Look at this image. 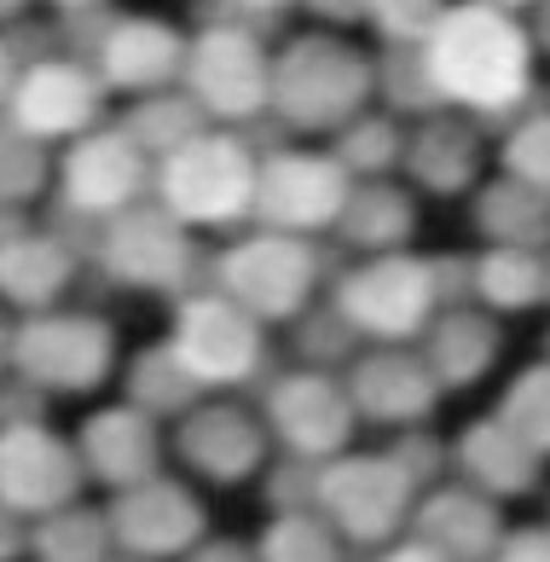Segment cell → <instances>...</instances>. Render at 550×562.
<instances>
[{
    "instance_id": "1",
    "label": "cell",
    "mask_w": 550,
    "mask_h": 562,
    "mask_svg": "<svg viewBox=\"0 0 550 562\" xmlns=\"http://www.w3.org/2000/svg\"><path fill=\"white\" fill-rule=\"evenodd\" d=\"M417 58L435 99L475 116H510L527 99V76H534V47H527L521 24L493 0L447 7L435 30L417 41Z\"/></svg>"
},
{
    "instance_id": "2",
    "label": "cell",
    "mask_w": 550,
    "mask_h": 562,
    "mask_svg": "<svg viewBox=\"0 0 550 562\" xmlns=\"http://www.w3.org/2000/svg\"><path fill=\"white\" fill-rule=\"evenodd\" d=\"M417 487L389 452H353V458H319V487H313V510L336 528V539L353 546H389L406 528Z\"/></svg>"
},
{
    "instance_id": "3",
    "label": "cell",
    "mask_w": 550,
    "mask_h": 562,
    "mask_svg": "<svg viewBox=\"0 0 550 562\" xmlns=\"http://www.w3.org/2000/svg\"><path fill=\"white\" fill-rule=\"evenodd\" d=\"M157 186L180 226H226L256 203V157L232 134H192L162 157Z\"/></svg>"
},
{
    "instance_id": "4",
    "label": "cell",
    "mask_w": 550,
    "mask_h": 562,
    "mask_svg": "<svg viewBox=\"0 0 550 562\" xmlns=\"http://www.w3.org/2000/svg\"><path fill=\"white\" fill-rule=\"evenodd\" d=\"M366 58H353L336 41H295L267 76V105H279V116L295 128H336L366 105Z\"/></svg>"
},
{
    "instance_id": "5",
    "label": "cell",
    "mask_w": 550,
    "mask_h": 562,
    "mask_svg": "<svg viewBox=\"0 0 550 562\" xmlns=\"http://www.w3.org/2000/svg\"><path fill=\"white\" fill-rule=\"evenodd\" d=\"M435 267L412 261V256H383L371 267L343 279L336 290V314L348 319L353 337H383V342H406L435 319Z\"/></svg>"
},
{
    "instance_id": "6",
    "label": "cell",
    "mask_w": 550,
    "mask_h": 562,
    "mask_svg": "<svg viewBox=\"0 0 550 562\" xmlns=\"http://www.w3.org/2000/svg\"><path fill=\"white\" fill-rule=\"evenodd\" d=\"M7 366L41 394H81L111 371V330L81 314H41L12 330Z\"/></svg>"
},
{
    "instance_id": "7",
    "label": "cell",
    "mask_w": 550,
    "mask_h": 562,
    "mask_svg": "<svg viewBox=\"0 0 550 562\" xmlns=\"http://www.w3.org/2000/svg\"><path fill=\"white\" fill-rule=\"evenodd\" d=\"M175 360L198 389H232L261 371V319L226 296H192L175 325Z\"/></svg>"
},
{
    "instance_id": "8",
    "label": "cell",
    "mask_w": 550,
    "mask_h": 562,
    "mask_svg": "<svg viewBox=\"0 0 550 562\" xmlns=\"http://www.w3.org/2000/svg\"><path fill=\"white\" fill-rule=\"evenodd\" d=\"M313 249L290 233H267L238 244L221 261V296L238 302L249 319H295L313 296Z\"/></svg>"
},
{
    "instance_id": "9",
    "label": "cell",
    "mask_w": 550,
    "mask_h": 562,
    "mask_svg": "<svg viewBox=\"0 0 550 562\" xmlns=\"http://www.w3.org/2000/svg\"><path fill=\"white\" fill-rule=\"evenodd\" d=\"M104 522H111V546L122 557L168 562V557H186L203 539V505L175 475H145V482L116 493Z\"/></svg>"
},
{
    "instance_id": "10",
    "label": "cell",
    "mask_w": 550,
    "mask_h": 562,
    "mask_svg": "<svg viewBox=\"0 0 550 562\" xmlns=\"http://www.w3.org/2000/svg\"><path fill=\"white\" fill-rule=\"evenodd\" d=\"M81 458L70 441H58L47 424H12L0 429V505L12 516H47L58 505H70L81 493Z\"/></svg>"
},
{
    "instance_id": "11",
    "label": "cell",
    "mask_w": 550,
    "mask_h": 562,
    "mask_svg": "<svg viewBox=\"0 0 550 562\" xmlns=\"http://www.w3.org/2000/svg\"><path fill=\"white\" fill-rule=\"evenodd\" d=\"M348 198V169L336 157H307V151H279L256 169V210L272 233H313L343 215Z\"/></svg>"
},
{
    "instance_id": "12",
    "label": "cell",
    "mask_w": 550,
    "mask_h": 562,
    "mask_svg": "<svg viewBox=\"0 0 550 562\" xmlns=\"http://www.w3.org/2000/svg\"><path fill=\"white\" fill-rule=\"evenodd\" d=\"M267 76L272 65L261 58L256 35H244L238 24H215L198 35L192 58H186V81H192V105L215 111L226 122L256 116L267 105Z\"/></svg>"
},
{
    "instance_id": "13",
    "label": "cell",
    "mask_w": 550,
    "mask_h": 562,
    "mask_svg": "<svg viewBox=\"0 0 550 562\" xmlns=\"http://www.w3.org/2000/svg\"><path fill=\"white\" fill-rule=\"evenodd\" d=\"M267 429L295 458H336L353 435L348 389L325 371H290L267 389Z\"/></svg>"
},
{
    "instance_id": "14",
    "label": "cell",
    "mask_w": 550,
    "mask_h": 562,
    "mask_svg": "<svg viewBox=\"0 0 550 562\" xmlns=\"http://www.w3.org/2000/svg\"><path fill=\"white\" fill-rule=\"evenodd\" d=\"M12 105V128L30 134V139H70L93 122L99 111V81L70 65V58H41L24 76L12 81L7 93Z\"/></svg>"
},
{
    "instance_id": "15",
    "label": "cell",
    "mask_w": 550,
    "mask_h": 562,
    "mask_svg": "<svg viewBox=\"0 0 550 562\" xmlns=\"http://www.w3.org/2000/svg\"><path fill=\"white\" fill-rule=\"evenodd\" d=\"M99 261L111 267L122 284H151V290H180L192 273V244H186L175 215L151 210H122L116 226L99 244Z\"/></svg>"
},
{
    "instance_id": "16",
    "label": "cell",
    "mask_w": 550,
    "mask_h": 562,
    "mask_svg": "<svg viewBox=\"0 0 550 562\" xmlns=\"http://www.w3.org/2000/svg\"><path fill=\"white\" fill-rule=\"evenodd\" d=\"M440 401V383L429 378L423 353L406 348H383V353H366L348 378V406L353 418H371V424H389V429H412L435 412Z\"/></svg>"
},
{
    "instance_id": "17",
    "label": "cell",
    "mask_w": 550,
    "mask_h": 562,
    "mask_svg": "<svg viewBox=\"0 0 550 562\" xmlns=\"http://www.w3.org/2000/svg\"><path fill=\"white\" fill-rule=\"evenodd\" d=\"M151 180V162L128 134H88L65 157V198L81 215H122Z\"/></svg>"
},
{
    "instance_id": "18",
    "label": "cell",
    "mask_w": 550,
    "mask_h": 562,
    "mask_svg": "<svg viewBox=\"0 0 550 562\" xmlns=\"http://www.w3.org/2000/svg\"><path fill=\"white\" fill-rule=\"evenodd\" d=\"M180 458L203 482H244L267 464V429L238 406H192L180 412Z\"/></svg>"
},
{
    "instance_id": "19",
    "label": "cell",
    "mask_w": 550,
    "mask_h": 562,
    "mask_svg": "<svg viewBox=\"0 0 550 562\" xmlns=\"http://www.w3.org/2000/svg\"><path fill=\"white\" fill-rule=\"evenodd\" d=\"M406 528L447 562H486L504 533V516H498V498H486L475 487H440V493L423 487V498H412Z\"/></svg>"
},
{
    "instance_id": "20",
    "label": "cell",
    "mask_w": 550,
    "mask_h": 562,
    "mask_svg": "<svg viewBox=\"0 0 550 562\" xmlns=\"http://www.w3.org/2000/svg\"><path fill=\"white\" fill-rule=\"evenodd\" d=\"M76 458H81V475H93V482H104L111 493L145 482V475H157V418H145L139 406H111L99 412V418H88V429H81L76 441Z\"/></svg>"
},
{
    "instance_id": "21",
    "label": "cell",
    "mask_w": 550,
    "mask_h": 562,
    "mask_svg": "<svg viewBox=\"0 0 550 562\" xmlns=\"http://www.w3.org/2000/svg\"><path fill=\"white\" fill-rule=\"evenodd\" d=\"M452 464L463 475V487H475L486 498H516L539 482V452L527 441H516L498 418H481V424L463 429Z\"/></svg>"
},
{
    "instance_id": "22",
    "label": "cell",
    "mask_w": 550,
    "mask_h": 562,
    "mask_svg": "<svg viewBox=\"0 0 550 562\" xmlns=\"http://www.w3.org/2000/svg\"><path fill=\"white\" fill-rule=\"evenodd\" d=\"M180 41L175 30L145 24V18H122L99 35V76L116 88H162L180 70Z\"/></svg>"
},
{
    "instance_id": "23",
    "label": "cell",
    "mask_w": 550,
    "mask_h": 562,
    "mask_svg": "<svg viewBox=\"0 0 550 562\" xmlns=\"http://www.w3.org/2000/svg\"><path fill=\"white\" fill-rule=\"evenodd\" d=\"M429 342H423V366H429V378L440 389H470L486 366H493L498 353V330L486 325L481 314H463L452 307L447 319H429Z\"/></svg>"
},
{
    "instance_id": "24",
    "label": "cell",
    "mask_w": 550,
    "mask_h": 562,
    "mask_svg": "<svg viewBox=\"0 0 550 562\" xmlns=\"http://www.w3.org/2000/svg\"><path fill=\"white\" fill-rule=\"evenodd\" d=\"M116 546H111V522L104 510H88V505H58L47 516H35L30 528V557L35 562H104Z\"/></svg>"
},
{
    "instance_id": "25",
    "label": "cell",
    "mask_w": 550,
    "mask_h": 562,
    "mask_svg": "<svg viewBox=\"0 0 550 562\" xmlns=\"http://www.w3.org/2000/svg\"><path fill=\"white\" fill-rule=\"evenodd\" d=\"M70 279V256L53 238H30L18 233L0 249V296H12L18 307H47Z\"/></svg>"
},
{
    "instance_id": "26",
    "label": "cell",
    "mask_w": 550,
    "mask_h": 562,
    "mask_svg": "<svg viewBox=\"0 0 550 562\" xmlns=\"http://www.w3.org/2000/svg\"><path fill=\"white\" fill-rule=\"evenodd\" d=\"M249 551L256 562H343V539L319 510H279Z\"/></svg>"
},
{
    "instance_id": "27",
    "label": "cell",
    "mask_w": 550,
    "mask_h": 562,
    "mask_svg": "<svg viewBox=\"0 0 550 562\" xmlns=\"http://www.w3.org/2000/svg\"><path fill=\"white\" fill-rule=\"evenodd\" d=\"M128 394H134V406L145 412V418H180V412L198 406L203 389L180 371L175 348H151V353H139V360H134Z\"/></svg>"
},
{
    "instance_id": "28",
    "label": "cell",
    "mask_w": 550,
    "mask_h": 562,
    "mask_svg": "<svg viewBox=\"0 0 550 562\" xmlns=\"http://www.w3.org/2000/svg\"><path fill=\"white\" fill-rule=\"evenodd\" d=\"M470 284H475V296H486L493 307H534L545 296V261L521 244H498L470 273Z\"/></svg>"
},
{
    "instance_id": "29",
    "label": "cell",
    "mask_w": 550,
    "mask_h": 562,
    "mask_svg": "<svg viewBox=\"0 0 550 562\" xmlns=\"http://www.w3.org/2000/svg\"><path fill=\"white\" fill-rule=\"evenodd\" d=\"M343 233L366 249H389L412 233V203L394 192V186H359V192L343 198Z\"/></svg>"
},
{
    "instance_id": "30",
    "label": "cell",
    "mask_w": 550,
    "mask_h": 562,
    "mask_svg": "<svg viewBox=\"0 0 550 562\" xmlns=\"http://www.w3.org/2000/svg\"><path fill=\"white\" fill-rule=\"evenodd\" d=\"M412 169H417V180H429L435 192H458V186L475 175V139H470V128H458V122H435V128H423V139L412 145Z\"/></svg>"
},
{
    "instance_id": "31",
    "label": "cell",
    "mask_w": 550,
    "mask_h": 562,
    "mask_svg": "<svg viewBox=\"0 0 550 562\" xmlns=\"http://www.w3.org/2000/svg\"><path fill=\"white\" fill-rule=\"evenodd\" d=\"M481 233L498 238V244H534L539 226H545V203H539V186H521V180H504L481 198Z\"/></svg>"
},
{
    "instance_id": "32",
    "label": "cell",
    "mask_w": 550,
    "mask_h": 562,
    "mask_svg": "<svg viewBox=\"0 0 550 562\" xmlns=\"http://www.w3.org/2000/svg\"><path fill=\"white\" fill-rule=\"evenodd\" d=\"M122 134H128V139L139 145V151L168 157L175 145H186L192 134H203V128H198V105H192V93H186V99L151 93V99H145V105L134 111V122H128Z\"/></svg>"
},
{
    "instance_id": "33",
    "label": "cell",
    "mask_w": 550,
    "mask_h": 562,
    "mask_svg": "<svg viewBox=\"0 0 550 562\" xmlns=\"http://www.w3.org/2000/svg\"><path fill=\"white\" fill-rule=\"evenodd\" d=\"M498 424L545 458V435H550V383H545V366H534V371H521V378H516V389L504 394V406H498Z\"/></svg>"
},
{
    "instance_id": "34",
    "label": "cell",
    "mask_w": 550,
    "mask_h": 562,
    "mask_svg": "<svg viewBox=\"0 0 550 562\" xmlns=\"http://www.w3.org/2000/svg\"><path fill=\"white\" fill-rule=\"evenodd\" d=\"M41 180H47V157H41V139L18 134L12 122L0 128V203H24L41 192Z\"/></svg>"
},
{
    "instance_id": "35",
    "label": "cell",
    "mask_w": 550,
    "mask_h": 562,
    "mask_svg": "<svg viewBox=\"0 0 550 562\" xmlns=\"http://www.w3.org/2000/svg\"><path fill=\"white\" fill-rule=\"evenodd\" d=\"M366 12L377 18V30L400 47H417L435 30V18L447 12V0H366Z\"/></svg>"
},
{
    "instance_id": "36",
    "label": "cell",
    "mask_w": 550,
    "mask_h": 562,
    "mask_svg": "<svg viewBox=\"0 0 550 562\" xmlns=\"http://www.w3.org/2000/svg\"><path fill=\"white\" fill-rule=\"evenodd\" d=\"M394 128L389 122H353V128L343 134V145H336V162H343L348 175H377L394 162Z\"/></svg>"
},
{
    "instance_id": "37",
    "label": "cell",
    "mask_w": 550,
    "mask_h": 562,
    "mask_svg": "<svg viewBox=\"0 0 550 562\" xmlns=\"http://www.w3.org/2000/svg\"><path fill=\"white\" fill-rule=\"evenodd\" d=\"M313 487H319V458H284L267 475V498L272 510H313Z\"/></svg>"
},
{
    "instance_id": "38",
    "label": "cell",
    "mask_w": 550,
    "mask_h": 562,
    "mask_svg": "<svg viewBox=\"0 0 550 562\" xmlns=\"http://www.w3.org/2000/svg\"><path fill=\"white\" fill-rule=\"evenodd\" d=\"M389 458H394L400 470H406V482H412L417 493L429 487V482H440V470H447V452H440V441H429V435H423L417 424L389 447Z\"/></svg>"
},
{
    "instance_id": "39",
    "label": "cell",
    "mask_w": 550,
    "mask_h": 562,
    "mask_svg": "<svg viewBox=\"0 0 550 562\" xmlns=\"http://www.w3.org/2000/svg\"><path fill=\"white\" fill-rule=\"evenodd\" d=\"M504 157H510V169L521 175V186H545V122L539 116L527 122V128L510 139V151H504Z\"/></svg>"
},
{
    "instance_id": "40",
    "label": "cell",
    "mask_w": 550,
    "mask_h": 562,
    "mask_svg": "<svg viewBox=\"0 0 550 562\" xmlns=\"http://www.w3.org/2000/svg\"><path fill=\"white\" fill-rule=\"evenodd\" d=\"M348 342H353V330H348L343 314H325V319H313L302 330V353H307V360H343Z\"/></svg>"
},
{
    "instance_id": "41",
    "label": "cell",
    "mask_w": 550,
    "mask_h": 562,
    "mask_svg": "<svg viewBox=\"0 0 550 562\" xmlns=\"http://www.w3.org/2000/svg\"><path fill=\"white\" fill-rule=\"evenodd\" d=\"M486 562H550V533L545 528H521V533L504 528Z\"/></svg>"
},
{
    "instance_id": "42",
    "label": "cell",
    "mask_w": 550,
    "mask_h": 562,
    "mask_svg": "<svg viewBox=\"0 0 550 562\" xmlns=\"http://www.w3.org/2000/svg\"><path fill=\"white\" fill-rule=\"evenodd\" d=\"M41 406H47V394H41L35 383L18 378L12 389H0V429H12V424H41Z\"/></svg>"
},
{
    "instance_id": "43",
    "label": "cell",
    "mask_w": 550,
    "mask_h": 562,
    "mask_svg": "<svg viewBox=\"0 0 550 562\" xmlns=\"http://www.w3.org/2000/svg\"><path fill=\"white\" fill-rule=\"evenodd\" d=\"M30 551V528H24V516H12L7 505H0V562H18Z\"/></svg>"
},
{
    "instance_id": "44",
    "label": "cell",
    "mask_w": 550,
    "mask_h": 562,
    "mask_svg": "<svg viewBox=\"0 0 550 562\" xmlns=\"http://www.w3.org/2000/svg\"><path fill=\"white\" fill-rule=\"evenodd\" d=\"M180 562H256V551H249V546H232V539H209V546L198 539V546L186 551Z\"/></svg>"
},
{
    "instance_id": "45",
    "label": "cell",
    "mask_w": 550,
    "mask_h": 562,
    "mask_svg": "<svg viewBox=\"0 0 550 562\" xmlns=\"http://www.w3.org/2000/svg\"><path fill=\"white\" fill-rule=\"evenodd\" d=\"M371 562H447V557H440L435 546H423V539H400V546H394V539H389V546L377 551Z\"/></svg>"
},
{
    "instance_id": "46",
    "label": "cell",
    "mask_w": 550,
    "mask_h": 562,
    "mask_svg": "<svg viewBox=\"0 0 550 562\" xmlns=\"http://www.w3.org/2000/svg\"><path fill=\"white\" fill-rule=\"evenodd\" d=\"M319 12H336V18H353V12H366V0H313Z\"/></svg>"
},
{
    "instance_id": "47",
    "label": "cell",
    "mask_w": 550,
    "mask_h": 562,
    "mask_svg": "<svg viewBox=\"0 0 550 562\" xmlns=\"http://www.w3.org/2000/svg\"><path fill=\"white\" fill-rule=\"evenodd\" d=\"M12 81H18V65H12V53H7V47H0V99H7V93H12Z\"/></svg>"
},
{
    "instance_id": "48",
    "label": "cell",
    "mask_w": 550,
    "mask_h": 562,
    "mask_svg": "<svg viewBox=\"0 0 550 562\" xmlns=\"http://www.w3.org/2000/svg\"><path fill=\"white\" fill-rule=\"evenodd\" d=\"M7 353H12V325H0V371H7Z\"/></svg>"
},
{
    "instance_id": "49",
    "label": "cell",
    "mask_w": 550,
    "mask_h": 562,
    "mask_svg": "<svg viewBox=\"0 0 550 562\" xmlns=\"http://www.w3.org/2000/svg\"><path fill=\"white\" fill-rule=\"evenodd\" d=\"M238 7H284V0H238Z\"/></svg>"
},
{
    "instance_id": "50",
    "label": "cell",
    "mask_w": 550,
    "mask_h": 562,
    "mask_svg": "<svg viewBox=\"0 0 550 562\" xmlns=\"http://www.w3.org/2000/svg\"><path fill=\"white\" fill-rule=\"evenodd\" d=\"M58 7H70V12H81V7H93V0H58Z\"/></svg>"
},
{
    "instance_id": "51",
    "label": "cell",
    "mask_w": 550,
    "mask_h": 562,
    "mask_svg": "<svg viewBox=\"0 0 550 562\" xmlns=\"http://www.w3.org/2000/svg\"><path fill=\"white\" fill-rule=\"evenodd\" d=\"M18 7H24V0H0V18H7V12H18Z\"/></svg>"
},
{
    "instance_id": "52",
    "label": "cell",
    "mask_w": 550,
    "mask_h": 562,
    "mask_svg": "<svg viewBox=\"0 0 550 562\" xmlns=\"http://www.w3.org/2000/svg\"><path fill=\"white\" fill-rule=\"evenodd\" d=\"M493 7H504V12H510V7H527V0H493Z\"/></svg>"
},
{
    "instance_id": "53",
    "label": "cell",
    "mask_w": 550,
    "mask_h": 562,
    "mask_svg": "<svg viewBox=\"0 0 550 562\" xmlns=\"http://www.w3.org/2000/svg\"><path fill=\"white\" fill-rule=\"evenodd\" d=\"M104 562H139V557H116V551H111V557H104Z\"/></svg>"
}]
</instances>
